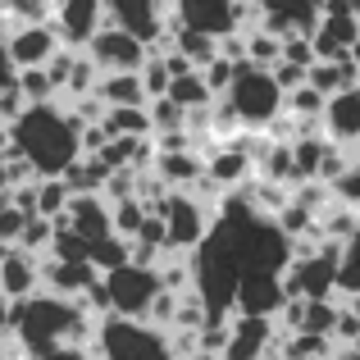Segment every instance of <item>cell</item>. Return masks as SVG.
<instances>
[{
	"label": "cell",
	"mask_w": 360,
	"mask_h": 360,
	"mask_svg": "<svg viewBox=\"0 0 360 360\" xmlns=\"http://www.w3.org/2000/svg\"><path fill=\"white\" fill-rule=\"evenodd\" d=\"M41 288V269H37V255L23 251V246H9L5 255H0V292L5 297H27V292Z\"/></svg>",
	"instance_id": "18"
},
{
	"label": "cell",
	"mask_w": 360,
	"mask_h": 360,
	"mask_svg": "<svg viewBox=\"0 0 360 360\" xmlns=\"http://www.w3.org/2000/svg\"><path fill=\"white\" fill-rule=\"evenodd\" d=\"M319 128H324L328 141H342V146H356L360 141V82L324 96V110H319Z\"/></svg>",
	"instance_id": "14"
},
{
	"label": "cell",
	"mask_w": 360,
	"mask_h": 360,
	"mask_svg": "<svg viewBox=\"0 0 360 360\" xmlns=\"http://www.w3.org/2000/svg\"><path fill=\"white\" fill-rule=\"evenodd\" d=\"M87 260L96 264L101 274H105V269H115V264L132 260V238H123V233H105V238L87 242Z\"/></svg>",
	"instance_id": "27"
},
{
	"label": "cell",
	"mask_w": 360,
	"mask_h": 360,
	"mask_svg": "<svg viewBox=\"0 0 360 360\" xmlns=\"http://www.w3.org/2000/svg\"><path fill=\"white\" fill-rule=\"evenodd\" d=\"M141 87H146V96H165L169 91V82H174V73H169V64H165V55L160 51H146V60H141Z\"/></svg>",
	"instance_id": "32"
},
{
	"label": "cell",
	"mask_w": 360,
	"mask_h": 360,
	"mask_svg": "<svg viewBox=\"0 0 360 360\" xmlns=\"http://www.w3.org/2000/svg\"><path fill=\"white\" fill-rule=\"evenodd\" d=\"M274 315H229V347H224V360H260L274 352Z\"/></svg>",
	"instance_id": "11"
},
{
	"label": "cell",
	"mask_w": 360,
	"mask_h": 360,
	"mask_svg": "<svg viewBox=\"0 0 360 360\" xmlns=\"http://www.w3.org/2000/svg\"><path fill=\"white\" fill-rule=\"evenodd\" d=\"M333 192H338V196H347L352 205H360V141L352 146V165H347V174L333 183Z\"/></svg>",
	"instance_id": "36"
},
{
	"label": "cell",
	"mask_w": 360,
	"mask_h": 360,
	"mask_svg": "<svg viewBox=\"0 0 360 360\" xmlns=\"http://www.w3.org/2000/svg\"><path fill=\"white\" fill-rule=\"evenodd\" d=\"M96 82H101L96 60H91L87 51H73V60H69V73H64L60 96H64V101H69V96H87V91H96Z\"/></svg>",
	"instance_id": "23"
},
{
	"label": "cell",
	"mask_w": 360,
	"mask_h": 360,
	"mask_svg": "<svg viewBox=\"0 0 360 360\" xmlns=\"http://www.w3.org/2000/svg\"><path fill=\"white\" fill-rule=\"evenodd\" d=\"M347 55H352V64H356V73H360V37L352 41V51H347Z\"/></svg>",
	"instance_id": "39"
},
{
	"label": "cell",
	"mask_w": 360,
	"mask_h": 360,
	"mask_svg": "<svg viewBox=\"0 0 360 360\" xmlns=\"http://www.w3.org/2000/svg\"><path fill=\"white\" fill-rule=\"evenodd\" d=\"M165 14H169V0H105V23L128 27L132 37H141V41L150 46V51L169 46Z\"/></svg>",
	"instance_id": "7"
},
{
	"label": "cell",
	"mask_w": 360,
	"mask_h": 360,
	"mask_svg": "<svg viewBox=\"0 0 360 360\" xmlns=\"http://www.w3.org/2000/svg\"><path fill=\"white\" fill-rule=\"evenodd\" d=\"M146 110H150V132H174V128H187V110L178 105L174 96H146Z\"/></svg>",
	"instance_id": "29"
},
{
	"label": "cell",
	"mask_w": 360,
	"mask_h": 360,
	"mask_svg": "<svg viewBox=\"0 0 360 360\" xmlns=\"http://www.w3.org/2000/svg\"><path fill=\"white\" fill-rule=\"evenodd\" d=\"M87 352L110 360H141V356H169V328L132 315H101L91 324Z\"/></svg>",
	"instance_id": "4"
},
{
	"label": "cell",
	"mask_w": 360,
	"mask_h": 360,
	"mask_svg": "<svg viewBox=\"0 0 360 360\" xmlns=\"http://www.w3.org/2000/svg\"><path fill=\"white\" fill-rule=\"evenodd\" d=\"M14 82H18V91H23L27 105H32V101H55V96H60V91H55V82H51V73H46V64L18 69V73H14Z\"/></svg>",
	"instance_id": "30"
},
{
	"label": "cell",
	"mask_w": 360,
	"mask_h": 360,
	"mask_svg": "<svg viewBox=\"0 0 360 360\" xmlns=\"http://www.w3.org/2000/svg\"><path fill=\"white\" fill-rule=\"evenodd\" d=\"M165 96H174L183 110H196V105H210V101H214V91L205 87L201 69H187V73H174V82H169V91H165Z\"/></svg>",
	"instance_id": "25"
},
{
	"label": "cell",
	"mask_w": 360,
	"mask_h": 360,
	"mask_svg": "<svg viewBox=\"0 0 360 360\" xmlns=\"http://www.w3.org/2000/svg\"><path fill=\"white\" fill-rule=\"evenodd\" d=\"M82 51L96 60L101 73H110V69H141V60H146L150 46L141 41V37H132L128 27H119V23H101Z\"/></svg>",
	"instance_id": "8"
},
{
	"label": "cell",
	"mask_w": 360,
	"mask_h": 360,
	"mask_svg": "<svg viewBox=\"0 0 360 360\" xmlns=\"http://www.w3.org/2000/svg\"><path fill=\"white\" fill-rule=\"evenodd\" d=\"M283 110H288L297 123H319V110H324V91L310 87V82H297L292 91H283Z\"/></svg>",
	"instance_id": "26"
},
{
	"label": "cell",
	"mask_w": 360,
	"mask_h": 360,
	"mask_svg": "<svg viewBox=\"0 0 360 360\" xmlns=\"http://www.w3.org/2000/svg\"><path fill=\"white\" fill-rule=\"evenodd\" d=\"M101 123H105L110 137H115V132H128V137H146V132H150V110H146V101H132V105H105Z\"/></svg>",
	"instance_id": "22"
},
{
	"label": "cell",
	"mask_w": 360,
	"mask_h": 360,
	"mask_svg": "<svg viewBox=\"0 0 360 360\" xmlns=\"http://www.w3.org/2000/svg\"><path fill=\"white\" fill-rule=\"evenodd\" d=\"M269 73H274V82H278L283 91H292L297 82H306V64H292V60H274Z\"/></svg>",
	"instance_id": "37"
},
{
	"label": "cell",
	"mask_w": 360,
	"mask_h": 360,
	"mask_svg": "<svg viewBox=\"0 0 360 360\" xmlns=\"http://www.w3.org/2000/svg\"><path fill=\"white\" fill-rule=\"evenodd\" d=\"M283 274L274 269H242L238 288H233V310L238 315H278L283 306Z\"/></svg>",
	"instance_id": "9"
},
{
	"label": "cell",
	"mask_w": 360,
	"mask_h": 360,
	"mask_svg": "<svg viewBox=\"0 0 360 360\" xmlns=\"http://www.w3.org/2000/svg\"><path fill=\"white\" fill-rule=\"evenodd\" d=\"M55 0H0V23H5V32L14 23H41V18H51Z\"/></svg>",
	"instance_id": "28"
},
{
	"label": "cell",
	"mask_w": 360,
	"mask_h": 360,
	"mask_svg": "<svg viewBox=\"0 0 360 360\" xmlns=\"http://www.w3.org/2000/svg\"><path fill=\"white\" fill-rule=\"evenodd\" d=\"M23 224H27V210H18L9 196H0V242H18Z\"/></svg>",
	"instance_id": "35"
},
{
	"label": "cell",
	"mask_w": 360,
	"mask_h": 360,
	"mask_svg": "<svg viewBox=\"0 0 360 360\" xmlns=\"http://www.w3.org/2000/svg\"><path fill=\"white\" fill-rule=\"evenodd\" d=\"M338 297H360V229L338 251Z\"/></svg>",
	"instance_id": "24"
},
{
	"label": "cell",
	"mask_w": 360,
	"mask_h": 360,
	"mask_svg": "<svg viewBox=\"0 0 360 360\" xmlns=\"http://www.w3.org/2000/svg\"><path fill=\"white\" fill-rule=\"evenodd\" d=\"M96 319L87 315L78 297H60V292H27L14 306V342L23 356H78L87 352V338Z\"/></svg>",
	"instance_id": "1"
},
{
	"label": "cell",
	"mask_w": 360,
	"mask_h": 360,
	"mask_svg": "<svg viewBox=\"0 0 360 360\" xmlns=\"http://www.w3.org/2000/svg\"><path fill=\"white\" fill-rule=\"evenodd\" d=\"M37 269H41V288L60 292V297H78L101 274L91 260H60V255H37Z\"/></svg>",
	"instance_id": "17"
},
{
	"label": "cell",
	"mask_w": 360,
	"mask_h": 360,
	"mask_svg": "<svg viewBox=\"0 0 360 360\" xmlns=\"http://www.w3.org/2000/svg\"><path fill=\"white\" fill-rule=\"evenodd\" d=\"M5 132L37 174H64L82 155V123L73 119L69 105H60V96L23 105L5 123Z\"/></svg>",
	"instance_id": "2"
},
{
	"label": "cell",
	"mask_w": 360,
	"mask_h": 360,
	"mask_svg": "<svg viewBox=\"0 0 360 360\" xmlns=\"http://www.w3.org/2000/svg\"><path fill=\"white\" fill-rule=\"evenodd\" d=\"M51 233H55V219H51V214H27V224H23V233H18L14 246H23V251L41 255L46 246H51Z\"/></svg>",
	"instance_id": "33"
},
{
	"label": "cell",
	"mask_w": 360,
	"mask_h": 360,
	"mask_svg": "<svg viewBox=\"0 0 360 360\" xmlns=\"http://www.w3.org/2000/svg\"><path fill=\"white\" fill-rule=\"evenodd\" d=\"M260 5V27L288 37V32H310L324 14V0H255Z\"/></svg>",
	"instance_id": "16"
},
{
	"label": "cell",
	"mask_w": 360,
	"mask_h": 360,
	"mask_svg": "<svg viewBox=\"0 0 360 360\" xmlns=\"http://www.w3.org/2000/svg\"><path fill=\"white\" fill-rule=\"evenodd\" d=\"M0 196H5V192H0Z\"/></svg>",
	"instance_id": "42"
},
{
	"label": "cell",
	"mask_w": 360,
	"mask_h": 360,
	"mask_svg": "<svg viewBox=\"0 0 360 360\" xmlns=\"http://www.w3.org/2000/svg\"><path fill=\"white\" fill-rule=\"evenodd\" d=\"M0 132H5V119H0Z\"/></svg>",
	"instance_id": "41"
},
{
	"label": "cell",
	"mask_w": 360,
	"mask_h": 360,
	"mask_svg": "<svg viewBox=\"0 0 360 360\" xmlns=\"http://www.w3.org/2000/svg\"><path fill=\"white\" fill-rule=\"evenodd\" d=\"M224 110L242 123V128H264L274 115L283 110V87L274 82L269 64L238 60L233 64V82L224 87Z\"/></svg>",
	"instance_id": "3"
},
{
	"label": "cell",
	"mask_w": 360,
	"mask_h": 360,
	"mask_svg": "<svg viewBox=\"0 0 360 360\" xmlns=\"http://www.w3.org/2000/svg\"><path fill=\"white\" fill-rule=\"evenodd\" d=\"M9 246H14V242H0V255H5V251H9Z\"/></svg>",
	"instance_id": "40"
},
{
	"label": "cell",
	"mask_w": 360,
	"mask_h": 360,
	"mask_svg": "<svg viewBox=\"0 0 360 360\" xmlns=\"http://www.w3.org/2000/svg\"><path fill=\"white\" fill-rule=\"evenodd\" d=\"M306 82H310V87H319L324 96H333V91L360 82V73H356L352 55H338V60H310L306 64Z\"/></svg>",
	"instance_id": "20"
},
{
	"label": "cell",
	"mask_w": 360,
	"mask_h": 360,
	"mask_svg": "<svg viewBox=\"0 0 360 360\" xmlns=\"http://www.w3.org/2000/svg\"><path fill=\"white\" fill-rule=\"evenodd\" d=\"M5 46H9V60H14V69H32V64H46L55 51H60V27L51 23V18H41V23H14L5 32Z\"/></svg>",
	"instance_id": "10"
},
{
	"label": "cell",
	"mask_w": 360,
	"mask_h": 360,
	"mask_svg": "<svg viewBox=\"0 0 360 360\" xmlns=\"http://www.w3.org/2000/svg\"><path fill=\"white\" fill-rule=\"evenodd\" d=\"M101 278H105V292H110V315H132V319H146L155 292L165 288L155 264H141V260H123L115 269H105Z\"/></svg>",
	"instance_id": "6"
},
{
	"label": "cell",
	"mask_w": 360,
	"mask_h": 360,
	"mask_svg": "<svg viewBox=\"0 0 360 360\" xmlns=\"http://www.w3.org/2000/svg\"><path fill=\"white\" fill-rule=\"evenodd\" d=\"M155 210L165 214V246L169 251H192L214 224L210 201H201L192 187H169V192L160 196Z\"/></svg>",
	"instance_id": "5"
},
{
	"label": "cell",
	"mask_w": 360,
	"mask_h": 360,
	"mask_svg": "<svg viewBox=\"0 0 360 360\" xmlns=\"http://www.w3.org/2000/svg\"><path fill=\"white\" fill-rule=\"evenodd\" d=\"M96 96L105 105H132V101H146V87H141L137 69H110V73H101Z\"/></svg>",
	"instance_id": "21"
},
{
	"label": "cell",
	"mask_w": 360,
	"mask_h": 360,
	"mask_svg": "<svg viewBox=\"0 0 360 360\" xmlns=\"http://www.w3.org/2000/svg\"><path fill=\"white\" fill-rule=\"evenodd\" d=\"M150 169L160 174V183H165V187H192L196 178H201V169H205V155H201L196 146L155 150V160H150Z\"/></svg>",
	"instance_id": "19"
},
{
	"label": "cell",
	"mask_w": 360,
	"mask_h": 360,
	"mask_svg": "<svg viewBox=\"0 0 360 360\" xmlns=\"http://www.w3.org/2000/svg\"><path fill=\"white\" fill-rule=\"evenodd\" d=\"M178 23L196 27V32H210L219 41L224 32L238 27V0H169Z\"/></svg>",
	"instance_id": "15"
},
{
	"label": "cell",
	"mask_w": 360,
	"mask_h": 360,
	"mask_svg": "<svg viewBox=\"0 0 360 360\" xmlns=\"http://www.w3.org/2000/svg\"><path fill=\"white\" fill-rule=\"evenodd\" d=\"M14 60H9V46H5V32H0V87H9L14 82Z\"/></svg>",
	"instance_id": "38"
},
{
	"label": "cell",
	"mask_w": 360,
	"mask_h": 360,
	"mask_svg": "<svg viewBox=\"0 0 360 360\" xmlns=\"http://www.w3.org/2000/svg\"><path fill=\"white\" fill-rule=\"evenodd\" d=\"M150 205L141 201V196H123V201H110V219H115V233L123 238H132V233L141 229V219H146Z\"/></svg>",
	"instance_id": "31"
},
{
	"label": "cell",
	"mask_w": 360,
	"mask_h": 360,
	"mask_svg": "<svg viewBox=\"0 0 360 360\" xmlns=\"http://www.w3.org/2000/svg\"><path fill=\"white\" fill-rule=\"evenodd\" d=\"M51 23L60 27V41L64 46L82 51V46L91 41V32L105 23V0H55Z\"/></svg>",
	"instance_id": "12"
},
{
	"label": "cell",
	"mask_w": 360,
	"mask_h": 360,
	"mask_svg": "<svg viewBox=\"0 0 360 360\" xmlns=\"http://www.w3.org/2000/svg\"><path fill=\"white\" fill-rule=\"evenodd\" d=\"M233 64L238 60H229V55H210V60L201 64V78H205V87H210L214 96H224V87L233 82Z\"/></svg>",
	"instance_id": "34"
},
{
	"label": "cell",
	"mask_w": 360,
	"mask_h": 360,
	"mask_svg": "<svg viewBox=\"0 0 360 360\" xmlns=\"http://www.w3.org/2000/svg\"><path fill=\"white\" fill-rule=\"evenodd\" d=\"M55 224H69V229L78 233V238H87V242L115 233L110 201L101 192H69V205H64V214H55Z\"/></svg>",
	"instance_id": "13"
}]
</instances>
